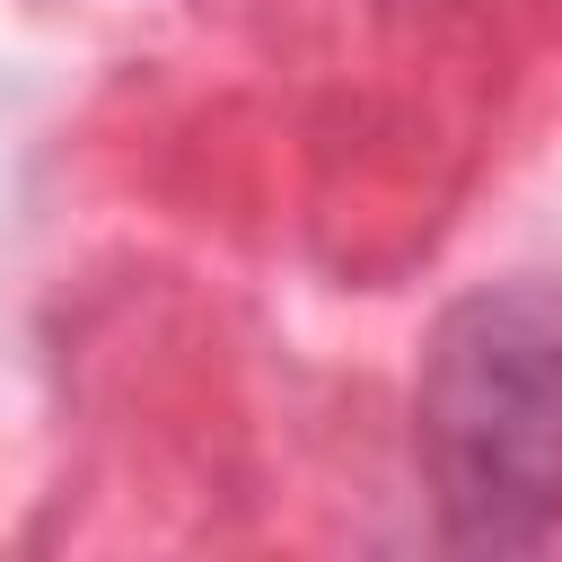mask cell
<instances>
[{
	"label": "cell",
	"mask_w": 562,
	"mask_h": 562,
	"mask_svg": "<svg viewBox=\"0 0 562 562\" xmlns=\"http://www.w3.org/2000/svg\"><path fill=\"white\" fill-rule=\"evenodd\" d=\"M422 474L457 553H527L562 527V290H465L422 351Z\"/></svg>",
	"instance_id": "6da1fadb"
}]
</instances>
